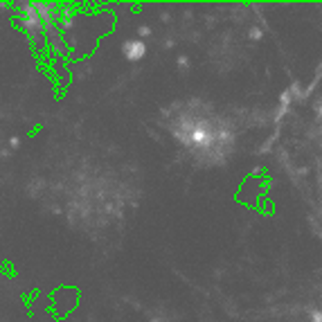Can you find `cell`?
Returning <instances> with one entry per match:
<instances>
[{"mask_svg":"<svg viewBox=\"0 0 322 322\" xmlns=\"http://www.w3.org/2000/svg\"><path fill=\"white\" fill-rule=\"evenodd\" d=\"M311 318H313V322H322V313H320V311H313Z\"/></svg>","mask_w":322,"mask_h":322,"instance_id":"7a4b0ae2","label":"cell"},{"mask_svg":"<svg viewBox=\"0 0 322 322\" xmlns=\"http://www.w3.org/2000/svg\"><path fill=\"white\" fill-rule=\"evenodd\" d=\"M147 54V45L142 41H133V43H126L124 45V56L128 61H140L142 56Z\"/></svg>","mask_w":322,"mask_h":322,"instance_id":"6da1fadb","label":"cell"}]
</instances>
